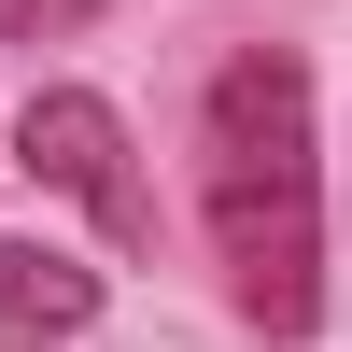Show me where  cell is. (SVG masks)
I'll list each match as a JSON object with an SVG mask.
<instances>
[{"instance_id":"3957f363","label":"cell","mask_w":352,"mask_h":352,"mask_svg":"<svg viewBox=\"0 0 352 352\" xmlns=\"http://www.w3.org/2000/svg\"><path fill=\"white\" fill-rule=\"evenodd\" d=\"M99 324V268L56 240H0V338H85Z\"/></svg>"},{"instance_id":"6da1fadb","label":"cell","mask_w":352,"mask_h":352,"mask_svg":"<svg viewBox=\"0 0 352 352\" xmlns=\"http://www.w3.org/2000/svg\"><path fill=\"white\" fill-rule=\"evenodd\" d=\"M197 212L240 324L310 338L324 324V169H310V71L282 43L226 56L197 99Z\"/></svg>"},{"instance_id":"277c9868","label":"cell","mask_w":352,"mask_h":352,"mask_svg":"<svg viewBox=\"0 0 352 352\" xmlns=\"http://www.w3.org/2000/svg\"><path fill=\"white\" fill-rule=\"evenodd\" d=\"M85 14H99V0H14V43H71Z\"/></svg>"},{"instance_id":"7a4b0ae2","label":"cell","mask_w":352,"mask_h":352,"mask_svg":"<svg viewBox=\"0 0 352 352\" xmlns=\"http://www.w3.org/2000/svg\"><path fill=\"white\" fill-rule=\"evenodd\" d=\"M14 169H28V184H56V197H85L99 240H155V184H141L127 113H113L99 85H43V99L14 113Z\"/></svg>"}]
</instances>
